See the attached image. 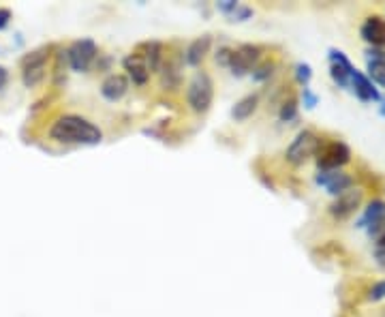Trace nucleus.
<instances>
[{"label": "nucleus", "mask_w": 385, "mask_h": 317, "mask_svg": "<svg viewBox=\"0 0 385 317\" xmlns=\"http://www.w3.org/2000/svg\"><path fill=\"white\" fill-rule=\"evenodd\" d=\"M49 137L61 144H82V146H96L103 139V131L80 114H63L49 129Z\"/></svg>", "instance_id": "nucleus-1"}, {"label": "nucleus", "mask_w": 385, "mask_h": 317, "mask_svg": "<svg viewBox=\"0 0 385 317\" xmlns=\"http://www.w3.org/2000/svg\"><path fill=\"white\" fill-rule=\"evenodd\" d=\"M214 101V82L206 71H197L187 86V105L195 114H206Z\"/></svg>", "instance_id": "nucleus-2"}, {"label": "nucleus", "mask_w": 385, "mask_h": 317, "mask_svg": "<svg viewBox=\"0 0 385 317\" xmlns=\"http://www.w3.org/2000/svg\"><path fill=\"white\" fill-rule=\"evenodd\" d=\"M51 45H43L22 58V82L26 88H37L47 77V63L51 58Z\"/></svg>", "instance_id": "nucleus-3"}, {"label": "nucleus", "mask_w": 385, "mask_h": 317, "mask_svg": "<svg viewBox=\"0 0 385 317\" xmlns=\"http://www.w3.org/2000/svg\"><path fill=\"white\" fill-rule=\"evenodd\" d=\"M319 146H321V137H319L315 131L304 129V131H300V133L296 135V139H294L291 146L287 148L285 156H287V161H289L291 166L298 168V166H304L310 156L317 154Z\"/></svg>", "instance_id": "nucleus-4"}, {"label": "nucleus", "mask_w": 385, "mask_h": 317, "mask_svg": "<svg viewBox=\"0 0 385 317\" xmlns=\"http://www.w3.org/2000/svg\"><path fill=\"white\" fill-rule=\"evenodd\" d=\"M99 56V45L92 39H77L67 47L69 67L75 73H86Z\"/></svg>", "instance_id": "nucleus-5"}, {"label": "nucleus", "mask_w": 385, "mask_h": 317, "mask_svg": "<svg viewBox=\"0 0 385 317\" xmlns=\"http://www.w3.org/2000/svg\"><path fill=\"white\" fill-rule=\"evenodd\" d=\"M263 47L261 45H255V43H244L240 47L234 49V56H232V63H229V71L232 75L236 77H244L248 75L263 58Z\"/></svg>", "instance_id": "nucleus-6"}, {"label": "nucleus", "mask_w": 385, "mask_h": 317, "mask_svg": "<svg viewBox=\"0 0 385 317\" xmlns=\"http://www.w3.org/2000/svg\"><path fill=\"white\" fill-rule=\"evenodd\" d=\"M317 158H319V168L325 170H341L343 166H347L351 161V148L345 142H329V144H321L317 150Z\"/></svg>", "instance_id": "nucleus-7"}, {"label": "nucleus", "mask_w": 385, "mask_h": 317, "mask_svg": "<svg viewBox=\"0 0 385 317\" xmlns=\"http://www.w3.org/2000/svg\"><path fill=\"white\" fill-rule=\"evenodd\" d=\"M358 228L366 230V234L372 240L381 238V234L385 232V201L383 199H372L366 206L362 219L358 221Z\"/></svg>", "instance_id": "nucleus-8"}, {"label": "nucleus", "mask_w": 385, "mask_h": 317, "mask_svg": "<svg viewBox=\"0 0 385 317\" xmlns=\"http://www.w3.org/2000/svg\"><path fill=\"white\" fill-rule=\"evenodd\" d=\"M362 201H364V191L358 189V187H351L349 191L336 195L327 210H329V215H332L334 219L343 221V219H349L355 213V210L362 206Z\"/></svg>", "instance_id": "nucleus-9"}, {"label": "nucleus", "mask_w": 385, "mask_h": 317, "mask_svg": "<svg viewBox=\"0 0 385 317\" xmlns=\"http://www.w3.org/2000/svg\"><path fill=\"white\" fill-rule=\"evenodd\" d=\"M315 182L319 187H325L329 195H341L345 191H349L353 187V178L343 172V170H325V168H319L317 170V176H315Z\"/></svg>", "instance_id": "nucleus-10"}, {"label": "nucleus", "mask_w": 385, "mask_h": 317, "mask_svg": "<svg viewBox=\"0 0 385 317\" xmlns=\"http://www.w3.org/2000/svg\"><path fill=\"white\" fill-rule=\"evenodd\" d=\"M182 69H184V54H168L160 69V86L170 92H176L182 86Z\"/></svg>", "instance_id": "nucleus-11"}, {"label": "nucleus", "mask_w": 385, "mask_h": 317, "mask_svg": "<svg viewBox=\"0 0 385 317\" xmlns=\"http://www.w3.org/2000/svg\"><path fill=\"white\" fill-rule=\"evenodd\" d=\"M353 73H355V67L343 54V51L336 49V47L329 49V75H332L334 84L341 86V88H349V82H351Z\"/></svg>", "instance_id": "nucleus-12"}, {"label": "nucleus", "mask_w": 385, "mask_h": 317, "mask_svg": "<svg viewBox=\"0 0 385 317\" xmlns=\"http://www.w3.org/2000/svg\"><path fill=\"white\" fill-rule=\"evenodd\" d=\"M131 88V82L125 73H109L103 82H101V94L103 99H107L109 103H116L122 97H127Z\"/></svg>", "instance_id": "nucleus-13"}, {"label": "nucleus", "mask_w": 385, "mask_h": 317, "mask_svg": "<svg viewBox=\"0 0 385 317\" xmlns=\"http://www.w3.org/2000/svg\"><path fill=\"white\" fill-rule=\"evenodd\" d=\"M122 69L127 71L125 75L129 77V82H133L135 86H146L150 82V69L137 51H131L129 56L122 58Z\"/></svg>", "instance_id": "nucleus-14"}, {"label": "nucleus", "mask_w": 385, "mask_h": 317, "mask_svg": "<svg viewBox=\"0 0 385 317\" xmlns=\"http://www.w3.org/2000/svg\"><path fill=\"white\" fill-rule=\"evenodd\" d=\"M135 51L144 58V63L148 65L150 73H160L165 56H168V54H165V45L160 41H146Z\"/></svg>", "instance_id": "nucleus-15"}, {"label": "nucleus", "mask_w": 385, "mask_h": 317, "mask_svg": "<svg viewBox=\"0 0 385 317\" xmlns=\"http://www.w3.org/2000/svg\"><path fill=\"white\" fill-rule=\"evenodd\" d=\"M349 88L353 90V94H355L360 101H366V103H370V101H372V103H379V101H381L379 88L368 80L366 73H362V71H358V69H355V73L351 75Z\"/></svg>", "instance_id": "nucleus-16"}, {"label": "nucleus", "mask_w": 385, "mask_h": 317, "mask_svg": "<svg viewBox=\"0 0 385 317\" xmlns=\"http://www.w3.org/2000/svg\"><path fill=\"white\" fill-rule=\"evenodd\" d=\"M210 47H212V37L210 35H201V37L193 39L187 45V49L182 51V54H184V63L189 67H199L203 63V58L208 56Z\"/></svg>", "instance_id": "nucleus-17"}, {"label": "nucleus", "mask_w": 385, "mask_h": 317, "mask_svg": "<svg viewBox=\"0 0 385 317\" xmlns=\"http://www.w3.org/2000/svg\"><path fill=\"white\" fill-rule=\"evenodd\" d=\"M360 35L364 41H368L372 47H383L385 45V20L381 15H370L364 20Z\"/></svg>", "instance_id": "nucleus-18"}, {"label": "nucleus", "mask_w": 385, "mask_h": 317, "mask_svg": "<svg viewBox=\"0 0 385 317\" xmlns=\"http://www.w3.org/2000/svg\"><path fill=\"white\" fill-rule=\"evenodd\" d=\"M257 108H259V94L257 92H251V94L242 97L240 101H236V105L232 108V118L238 120V123H242V120L251 118L257 112Z\"/></svg>", "instance_id": "nucleus-19"}, {"label": "nucleus", "mask_w": 385, "mask_h": 317, "mask_svg": "<svg viewBox=\"0 0 385 317\" xmlns=\"http://www.w3.org/2000/svg\"><path fill=\"white\" fill-rule=\"evenodd\" d=\"M67 67H69V58H67V49H58L53 54V84L63 86L67 82Z\"/></svg>", "instance_id": "nucleus-20"}, {"label": "nucleus", "mask_w": 385, "mask_h": 317, "mask_svg": "<svg viewBox=\"0 0 385 317\" xmlns=\"http://www.w3.org/2000/svg\"><path fill=\"white\" fill-rule=\"evenodd\" d=\"M298 114H300V105H298V99L291 94V97H287V99L281 103L279 118H281L283 123H294V120H298Z\"/></svg>", "instance_id": "nucleus-21"}, {"label": "nucleus", "mask_w": 385, "mask_h": 317, "mask_svg": "<svg viewBox=\"0 0 385 317\" xmlns=\"http://www.w3.org/2000/svg\"><path fill=\"white\" fill-rule=\"evenodd\" d=\"M277 63L274 61H263V63H259L253 71H251V75H253V82H257V84H263V82H267L272 75H274V71H277Z\"/></svg>", "instance_id": "nucleus-22"}, {"label": "nucleus", "mask_w": 385, "mask_h": 317, "mask_svg": "<svg viewBox=\"0 0 385 317\" xmlns=\"http://www.w3.org/2000/svg\"><path fill=\"white\" fill-rule=\"evenodd\" d=\"M366 75H368V80L377 86H383L385 88V61H368V65H366Z\"/></svg>", "instance_id": "nucleus-23"}, {"label": "nucleus", "mask_w": 385, "mask_h": 317, "mask_svg": "<svg viewBox=\"0 0 385 317\" xmlns=\"http://www.w3.org/2000/svg\"><path fill=\"white\" fill-rule=\"evenodd\" d=\"M296 80L302 88H306L313 80V67L308 63H298L296 65Z\"/></svg>", "instance_id": "nucleus-24"}, {"label": "nucleus", "mask_w": 385, "mask_h": 317, "mask_svg": "<svg viewBox=\"0 0 385 317\" xmlns=\"http://www.w3.org/2000/svg\"><path fill=\"white\" fill-rule=\"evenodd\" d=\"M232 56H234V47H229V45H221V47L216 49L214 61H216V65H218V67H225V69H229Z\"/></svg>", "instance_id": "nucleus-25"}, {"label": "nucleus", "mask_w": 385, "mask_h": 317, "mask_svg": "<svg viewBox=\"0 0 385 317\" xmlns=\"http://www.w3.org/2000/svg\"><path fill=\"white\" fill-rule=\"evenodd\" d=\"M385 298V279L383 281H377L370 290H368V294H366V300H370V302H379V300H383Z\"/></svg>", "instance_id": "nucleus-26"}, {"label": "nucleus", "mask_w": 385, "mask_h": 317, "mask_svg": "<svg viewBox=\"0 0 385 317\" xmlns=\"http://www.w3.org/2000/svg\"><path fill=\"white\" fill-rule=\"evenodd\" d=\"M227 18H232V22H246V20H251V18H253V9L240 3V5L236 7V11H234V13H229Z\"/></svg>", "instance_id": "nucleus-27"}, {"label": "nucleus", "mask_w": 385, "mask_h": 317, "mask_svg": "<svg viewBox=\"0 0 385 317\" xmlns=\"http://www.w3.org/2000/svg\"><path fill=\"white\" fill-rule=\"evenodd\" d=\"M302 103H304V108H306V110H315V108H317L319 97L310 90V86L302 88Z\"/></svg>", "instance_id": "nucleus-28"}, {"label": "nucleus", "mask_w": 385, "mask_h": 317, "mask_svg": "<svg viewBox=\"0 0 385 317\" xmlns=\"http://www.w3.org/2000/svg\"><path fill=\"white\" fill-rule=\"evenodd\" d=\"M238 5H240V3H236V0H221V3H216V9L221 11V13H225V15H229V13L236 11Z\"/></svg>", "instance_id": "nucleus-29"}, {"label": "nucleus", "mask_w": 385, "mask_h": 317, "mask_svg": "<svg viewBox=\"0 0 385 317\" xmlns=\"http://www.w3.org/2000/svg\"><path fill=\"white\" fill-rule=\"evenodd\" d=\"M366 54H368V61H385V49L383 47H370Z\"/></svg>", "instance_id": "nucleus-30"}, {"label": "nucleus", "mask_w": 385, "mask_h": 317, "mask_svg": "<svg viewBox=\"0 0 385 317\" xmlns=\"http://www.w3.org/2000/svg\"><path fill=\"white\" fill-rule=\"evenodd\" d=\"M9 20H11V11L7 7H0V30L9 26Z\"/></svg>", "instance_id": "nucleus-31"}, {"label": "nucleus", "mask_w": 385, "mask_h": 317, "mask_svg": "<svg viewBox=\"0 0 385 317\" xmlns=\"http://www.w3.org/2000/svg\"><path fill=\"white\" fill-rule=\"evenodd\" d=\"M374 259H377V263L381 268H385V247H377L374 249Z\"/></svg>", "instance_id": "nucleus-32"}, {"label": "nucleus", "mask_w": 385, "mask_h": 317, "mask_svg": "<svg viewBox=\"0 0 385 317\" xmlns=\"http://www.w3.org/2000/svg\"><path fill=\"white\" fill-rule=\"evenodd\" d=\"M9 82V71L5 67H0V90H3Z\"/></svg>", "instance_id": "nucleus-33"}, {"label": "nucleus", "mask_w": 385, "mask_h": 317, "mask_svg": "<svg viewBox=\"0 0 385 317\" xmlns=\"http://www.w3.org/2000/svg\"><path fill=\"white\" fill-rule=\"evenodd\" d=\"M379 114L385 118V97H381V105H379Z\"/></svg>", "instance_id": "nucleus-34"}, {"label": "nucleus", "mask_w": 385, "mask_h": 317, "mask_svg": "<svg viewBox=\"0 0 385 317\" xmlns=\"http://www.w3.org/2000/svg\"><path fill=\"white\" fill-rule=\"evenodd\" d=\"M377 247H385V232L381 234V238L377 240Z\"/></svg>", "instance_id": "nucleus-35"}]
</instances>
